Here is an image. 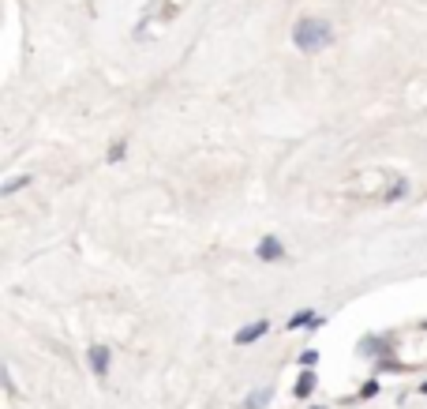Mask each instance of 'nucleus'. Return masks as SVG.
I'll return each mask as SVG.
<instances>
[{"label": "nucleus", "instance_id": "1", "mask_svg": "<svg viewBox=\"0 0 427 409\" xmlns=\"http://www.w3.org/2000/svg\"><path fill=\"white\" fill-rule=\"evenodd\" d=\"M334 41V30L326 19H300L297 27H292V46H297L300 53H323L326 46Z\"/></svg>", "mask_w": 427, "mask_h": 409}, {"label": "nucleus", "instance_id": "2", "mask_svg": "<svg viewBox=\"0 0 427 409\" xmlns=\"http://www.w3.org/2000/svg\"><path fill=\"white\" fill-rule=\"evenodd\" d=\"M86 364H90V372L97 375V380H105L109 364H113V349H109V346H90V349H86Z\"/></svg>", "mask_w": 427, "mask_h": 409}, {"label": "nucleus", "instance_id": "3", "mask_svg": "<svg viewBox=\"0 0 427 409\" xmlns=\"http://www.w3.org/2000/svg\"><path fill=\"white\" fill-rule=\"evenodd\" d=\"M266 330H270V319H255V323H248V327H240L233 342H236V346H255Z\"/></svg>", "mask_w": 427, "mask_h": 409}, {"label": "nucleus", "instance_id": "4", "mask_svg": "<svg viewBox=\"0 0 427 409\" xmlns=\"http://www.w3.org/2000/svg\"><path fill=\"white\" fill-rule=\"evenodd\" d=\"M255 255H259L262 263H278V260H285V244L278 241V236H262Z\"/></svg>", "mask_w": 427, "mask_h": 409}, {"label": "nucleus", "instance_id": "5", "mask_svg": "<svg viewBox=\"0 0 427 409\" xmlns=\"http://www.w3.org/2000/svg\"><path fill=\"white\" fill-rule=\"evenodd\" d=\"M285 327H289V330H300V327H319V316H315L311 308H304V311H292Z\"/></svg>", "mask_w": 427, "mask_h": 409}, {"label": "nucleus", "instance_id": "6", "mask_svg": "<svg viewBox=\"0 0 427 409\" xmlns=\"http://www.w3.org/2000/svg\"><path fill=\"white\" fill-rule=\"evenodd\" d=\"M315 383H319V380H315V372H311V368H304V372H300V380L292 383V394H297V398H311Z\"/></svg>", "mask_w": 427, "mask_h": 409}, {"label": "nucleus", "instance_id": "7", "mask_svg": "<svg viewBox=\"0 0 427 409\" xmlns=\"http://www.w3.org/2000/svg\"><path fill=\"white\" fill-rule=\"evenodd\" d=\"M270 398H273V391H266V387H262V391H255V394H251V398H248V402L240 405V409H262V405L270 402Z\"/></svg>", "mask_w": 427, "mask_h": 409}, {"label": "nucleus", "instance_id": "8", "mask_svg": "<svg viewBox=\"0 0 427 409\" xmlns=\"http://www.w3.org/2000/svg\"><path fill=\"white\" fill-rule=\"evenodd\" d=\"M27 185H30V173H23V177H12L4 188H0V196H15V192H23Z\"/></svg>", "mask_w": 427, "mask_h": 409}, {"label": "nucleus", "instance_id": "9", "mask_svg": "<svg viewBox=\"0 0 427 409\" xmlns=\"http://www.w3.org/2000/svg\"><path fill=\"white\" fill-rule=\"evenodd\" d=\"M375 372H409V364L393 361V357H382V361L375 364Z\"/></svg>", "mask_w": 427, "mask_h": 409}, {"label": "nucleus", "instance_id": "10", "mask_svg": "<svg viewBox=\"0 0 427 409\" xmlns=\"http://www.w3.org/2000/svg\"><path fill=\"white\" fill-rule=\"evenodd\" d=\"M405 192H409V185H405V180H393V188L386 192V203H393V199H401Z\"/></svg>", "mask_w": 427, "mask_h": 409}, {"label": "nucleus", "instance_id": "11", "mask_svg": "<svg viewBox=\"0 0 427 409\" xmlns=\"http://www.w3.org/2000/svg\"><path fill=\"white\" fill-rule=\"evenodd\" d=\"M379 394V383L375 380H367L364 387H360V402H367V398H375Z\"/></svg>", "mask_w": 427, "mask_h": 409}, {"label": "nucleus", "instance_id": "12", "mask_svg": "<svg viewBox=\"0 0 427 409\" xmlns=\"http://www.w3.org/2000/svg\"><path fill=\"white\" fill-rule=\"evenodd\" d=\"M124 154H128V147H124V143H113V147H109V161H120Z\"/></svg>", "mask_w": 427, "mask_h": 409}, {"label": "nucleus", "instance_id": "13", "mask_svg": "<svg viewBox=\"0 0 427 409\" xmlns=\"http://www.w3.org/2000/svg\"><path fill=\"white\" fill-rule=\"evenodd\" d=\"M315 361H319V353H315V349H308V353H304V357H300V364H304V368H311Z\"/></svg>", "mask_w": 427, "mask_h": 409}, {"label": "nucleus", "instance_id": "14", "mask_svg": "<svg viewBox=\"0 0 427 409\" xmlns=\"http://www.w3.org/2000/svg\"><path fill=\"white\" fill-rule=\"evenodd\" d=\"M420 394H427V380H423V387H420Z\"/></svg>", "mask_w": 427, "mask_h": 409}, {"label": "nucleus", "instance_id": "15", "mask_svg": "<svg viewBox=\"0 0 427 409\" xmlns=\"http://www.w3.org/2000/svg\"><path fill=\"white\" fill-rule=\"evenodd\" d=\"M420 330H427V319H423V323H420Z\"/></svg>", "mask_w": 427, "mask_h": 409}, {"label": "nucleus", "instance_id": "16", "mask_svg": "<svg viewBox=\"0 0 427 409\" xmlns=\"http://www.w3.org/2000/svg\"><path fill=\"white\" fill-rule=\"evenodd\" d=\"M315 409H319V405H315Z\"/></svg>", "mask_w": 427, "mask_h": 409}]
</instances>
